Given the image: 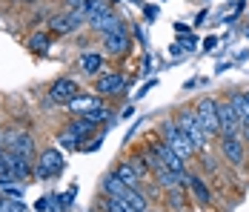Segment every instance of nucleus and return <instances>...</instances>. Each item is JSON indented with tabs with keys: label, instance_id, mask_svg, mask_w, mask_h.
I'll list each match as a JSON object with an SVG mask.
<instances>
[{
	"label": "nucleus",
	"instance_id": "obj_27",
	"mask_svg": "<svg viewBox=\"0 0 249 212\" xmlns=\"http://www.w3.org/2000/svg\"><path fill=\"white\" fill-rule=\"evenodd\" d=\"M49 210V198H40L37 204H35V212H46Z\"/></svg>",
	"mask_w": 249,
	"mask_h": 212
},
{
	"label": "nucleus",
	"instance_id": "obj_23",
	"mask_svg": "<svg viewBox=\"0 0 249 212\" xmlns=\"http://www.w3.org/2000/svg\"><path fill=\"white\" fill-rule=\"evenodd\" d=\"M49 43H52L49 32H35V35L29 38V49H32L35 55H46V52H49Z\"/></svg>",
	"mask_w": 249,
	"mask_h": 212
},
{
	"label": "nucleus",
	"instance_id": "obj_25",
	"mask_svg": "<svg viewBox=\"0 0 249 212\" xmlns=\"http://www.w3.org/2000/svg\"><path fill=\"white\" fill-rule=\"evenodd\" d=\"M163 195H166V201H169V210L183 212V192H180V189H166Z\"/></svg>",
	"mask_w": 249,
	"mask_h": 212
},
{
	"label": "nucleus",
	"instance_id": "obj_1",
	"mask_svg": "<svg viewBox=\"0 0 249 212\" xmlns=\"http://www.w3.org/2000/svg\"><path fill=\"white\" fill-rule=\"evenodd\" d=\"M158 135H160V141L166 143L172 152H178L186 164L198 155V149H195V143L189 141V135L178 126V120H175V115L172 118H163L160 120V126H158Z\"/></svg>",
	"mask_w": 249,
	"mask_h": 212
},
{
	"label": "nucleus",
	"instance_id": "obj_30",
	"mask_svg": "<svg viewBox=\"0 0 249 212\" xmlns=\"http://www.w3.org/2000/svg\"><path fill=\"white\" fill-rule=\"evenodd\" d=\"M20 3H29V6H37V3H43V0H20Z\"/></svg>",
	"mask_w": 249,
	"mask_h": 212
},
{
	"label": "nucleus",
	"instance_id": "obj_11",
	"mask_svg": "<svg viewBox=\"0 0 249 212\" xmlns=\"http://www.w3.org/2000/svg\"><path fill=\"white\" fill-rule=\"evenodd\" d=\"M6 169H9V178H15L18 184L32 181L35 178V158L20 155V152H6Z\"/></svg>",
	"mask_w": 249,
	"mask_h": 212
},
{
	"label": "nucleus",
	"instance_id": "obj_33",
	"mask_svg": "<svg viewBox=\"0 0 249 212\" xmlns=\"http://www.w3.org/2000/svg\"><path fill=\"white\" fill-rule=\"evenodd\" d=\"M146 212H155V210H146Z\"/></svg>",
	"mask_w": 249,
	"mask_h": 212
},
{
	"label": "nucleus",
	"instance_id": "obj_21",
	"mask_svg": "<svg viewBox=\"0 0 249 212\" xmlns=\"http://www.w3.org/2000/svg\"><path fill=\"white\" fill-rule=\"evenodd\" d=\"M126 189H129V187H126L124 181L112 172V175H106V178H103V184H100V195H103V198H121Z\"/></svg>",
	"mask_w": 249,
	"mask_h": 212
},
{
	"label": "nucleus",
	"instance_id": "obj_9",
	"mask_svg": "<svg viewBox=\"0 0 249 212\" xmlns=\"http://www.w3.org/2000/svg\"><path fill=\"white\" fill-rule=\"evenodd\" d=\"M3 149H6V152H20V155L35 158V138H32L29 129L6 126V129H3Z\"/></svg>",
	"mask_w": 249,
	"mask_h": 212
},
{
	"label": "nucleus",
	"instance_id": "obj_15",
	"mask_svg": "<svg viewBox=\"0 0 249 212\" xmlns=\"http://www.w3.org/2000/svg\"><path fill=\"white\" fill-rule=\"evenodd\" d=\"M77 72L86 77H98L103 72V55L100 52H80L77 55Z\"/></svg>",
	"mask_w": 249,
	"mask_h": 212
},
{
	"label": "nucleus",
	"instance_id": "obj_29",
	"mask_svg": "<svg viewBox=\"0 0 249 212\" xmlns=\"http://www.w3.org/2000/svg\"><path fill=\"white\" fill-rule=\"evenodd\" d=\"M241 138L249 143V126H241Z\"/></svg>",
	"mask_w": 249,
	"mask_h": 212
},
{
	"label": "nucleus",
	"instance_id": "obj_34",
	"mask_svg": "<svg viewBox=\"0 0 249 212\" xmlns=\"http://www.w3.org/2000/svg\"><path fill=\"white\" fill-rule=\"evenodd\" d=\"M23 212H29V210H23Z\"/></svg>",
	"mask_w": 249,
	"mask_h": 212
},
{
	"label": "nucleus",
	"instance_id": "obj_32",
	"mask_svg": "<svg viewBox=\"0 0 249 212\" xmlns=\"http://www.w3.org/2000/svg\"><path fill=\"white\" fill-rule=\"evenodd\" d=\"M247 100H249V92H247Z\"/></svg>",
	"mask_w": 249,
	"mask_h": 212
},
{
	"label": "nucleus",
	"instance_id": "obj_24",
	"mask_svg": "<svg viewBox=\"0 0 249 212\" xmlns=\"http://www.w3.org/2000/svg\"><path fill=\"white\" fill-rule=\"evenodd\" d=\"M26 204L23 198H12V195H0V212H23Z\"/></svg>",
	"mask_w": 249,
	"mask_h": 212
},
{
	"label": "nucleus",
	"instance_id": "obj_4",
	"mask_svg": "<svg viewBox=\"0 0 249 212\" xmlns=\"http://www.w3.org/2000/svg\"><path fill=\"white\" fill-rule=\"evenodd\" d=\"M83 26H86V18H83L80 9H63V12H54V15H49V20H46L49 35H57V38L75 35V32H80Z\"/></svg>",
	"mask_w": 249,
	"mask_h": 212
},
{
	"label": "nucleus",
	"instance_id": "obj_26",
	"mask_svg": "<svg viewBox=\"0 0 249 212\" xmlns=\"http://www.w3.org/2000/svg\"><path fill=\"white\" fill-rule=\"evenodd\" d=\"M89 0H66V9H83Z\"/></svg>",
	"mask_w": 249,
	"mask_h": 212
},
{
	"label": "nucleus",
	"instance_id": "obj_2",
	"mask_svg": "<svg viewBox=\"0 0 249 212\" xmlns=\"http://www.w3.org/2000/svg\"><path fill=\"white\" fill-rule=\"evenodd\" d=\"M95 123L89 118H83V115H72V118L66 120V126L60 129V135H57V143L63 146V149H80L89 135H95Z\"/></svg>",
	"mask_w": 249,
	"mask_h": 212
},
{
	"label": "nucleus",
	"instance_id": "obj_18",
	"mask_svg": "<svg viewBox=\"0 0 249 212\" xmlns=\"http://www.w3.org/2000/svg\"><path fill=\"white\" fill-rule=\"evenodd\" d=\"M112 172H115V175L124 181L126 187H143V178L138 175V169H135V164H132L129 158H126V161H121V164L115 166Z\"/></svg>",
	"mask_w": 249,
	"mask_h": 212
},
{
	"label": "nucleus",
	"instance_id": "obj_6",
	"mask_svg": "<svg viewBox=\"0 0 249 212\" xmlns=\"http://www.w3.org/2000/svg\"><path fill=\"white\" fill-rule=\"evenodd\" d=\"M218 152L229 166L241 169L247 164V141L241 135H218Z\"/></svg>",
	"mask_w": 249,
	"mask_h": 212
},
{
	"label": "nucleus",
	"instance_id": "obj_7",
	"mask_svg": "<svg viewBox=\"0 0 249 212\" xmlns=\"http://www.w3.org/2000/svg\"><path fill=\"white\" fill-rule=\"evenodd\" d=\"M195 115H198L200 126L206 129V135H209L212 141H218V135H221V123H218V100H215L212 95H203L198 103H195Z\"/></svg>",
	"mask_w": 249,
	"mask_h": 212
},
{
	"label": "nucleus",
	"instance_id": "obj_22",
	"mask_svg": "<svg viewBox=\"0 0 249 212\" xmlns=\"http://www.w3.org/2000/svg\"><path fill=\"white\" fill-rule=\"evenodd\" d=\"M112 9V0H89L80 12H83V18H86V23H92L95 18H100V15H106Z\"/></svg>",
	"mask_w": 249,
	"mask_h": 212
},
{
	"label": "nucleus",
	"instance_id": "obj_17",
	"mask_svg": "<svg viewBox=\"0 0 249 212\" xmlns=\"http://www.w3.org/2000/svg\"><path fill=\"white\" fill-rule=\"evenodd\" d=\"M186 187L192 189V195H195V201H198L200 207H209V204H212V189H209V184H206L200 175L189 172V181H186Z\"/></svg>",
	"mask_w": 249,
	"mask_h": 212
},
{
	"label": "nucleus",
	"instance_id": "obj_16",
	"mask_svg": "<svg viewBox=\"0 0 249 212\" xmlns=\"http://www.w3.org/2000/svg\"><path fill=\"white\" fill-rule=\"evenodd\" d=\"M89 29H92L95 35H100V38H103V35H112V32L124 29V20H121V18H118V15H115V12L109 9L106 15H100V18H95V20L89 23Z\"/></svg>",
	"mask_w": 249,
	"mask_h": 212
},
{
	"label": "nucleus",
	"instance_id": "obj_5",
	"mask_svg": "<svg viewBox=\"0 0 249 212\" xmlns=\"http://www.w3.org/2000/svg\"><path fill=\"white\" fill-rule=\"evenodd\" d=\"M66 169V161L60 155V149H43L37 158H35V181H52L57 178L60 172Z\"/></svg>",
	"mask_w": 249,
	"mask_h": 212
},
{
	"label": "nucleus",
	"instance_id": "obj_14",
	"mask_svg": "<svg viewBox=\"0 0 249 212\" xmlns=\"http://www.w3.org/2000/svg\"><path fill=\"white\" fill-rule=\"evenodd\" d=\"M218 123H221V135H241V120L229 100H218Z\"/></svg>",
	"mask_w": 249,
	"mask_h": 212
},
{
	"label": "nucleus",
	"instance_id": "obj_20",
	"mask_svg": "<svg viewBox=\"0 0 249 212\" xmlns=\"http://www.w3.org/2000/svg\"><path fill=\"white\" fill-rule=\"evenodd\" d=\"M226 100L232 103V109H235V115H238V120H241V126H249V100H247V92H232Z\"/></svg>",
	"mask_w": 249,
	"mask_h": 212
},
{
	"label": "nucleus",
	"instance_id": "obj_3",
	"mask_svg": "<svg viewBox=\"0 0 249 212\" xmlns=\"http://www.w3.org/2000/svg\"><path fill=\"white\" fill-rule=\"evenodd\" d=\"M175 120H178V126L189 135V141L195 143L198 152H203V149L212 146V138L206 135V129L200 126L198 115H195V106H183V109H178V112H175Z\"/></svg>",
	"mask_w": 249,
	"mask_h": 212
},
{
	"label": "nucleus",
	"instance_id": "obj_31",
	"mask_svg": "<svg viewBox=\"0 0 249 212\" xmlns=\"http://www.w3.org/2000/svg\"><path fill=\"white\" fill-rule=\"evenodd\" d=\"M6 3H20V0H6Z\"/></svg>",
	"mask_w": 249,
	"mask_h": 212
},
{
	"label": "nucleus",
	"instance_id": "obj_12",
	"mask_svg": "<svg viewBox=\"0 0 249 212\" xmlns=\"http://www.w3.org/2000/svg\"><path fill=\"white\" fill-rule=\"evenodd\" d=\"M100 43H103V55H109V58H126L132 52V38H129L126 26L112 32V35H103Z\"/></svg>",
	"mask_w": 249,
	"mask_h": 212
},
{
	"label": "nucleus",
	"instance_id": "obj_13",
	"mask_svg": "<svg viewBox=\"0 0 249 212\" xmlns=\"http://www.w3.org/2000/svg\"><path fill=\"white\" fill-rule=\"evenodd\" d=\"M100 106H106V97H100L98 92H80L66 103V112L69 115H89L92 109H100Z\"/></svg>",
	"mask_w": 249,
	"mask_h": 212
},
{
	"label": "nucleus",
	"instance_id": "obj_19",
	"mask_svg": "<svg viewBox=\"0 0 249 212\" xmlns=\"http://www.w3.org/2000/svg\"><path fill=\"white\" fill-rule=\"evenodd\" d=\"M121 198H124L135 212H146V210H149V198L143 195V187H129Z\"/></svg>",
	"mask_w": 249,
	"mask_h": 212
},
{
	"label": "nucleus",
	"instance_id": "obj_8",
	"mask_svg": "<svg viewBox=\"0 0 249 212\" xmlns=\"http://www.w3.org/2000/svg\"><path fill=\"white\" fill-rule=\"evenodd\" d=\"M83 89H80V83H77L72 75H60V77H54L49 86H46V97H49L52 103H57V106H66Z\"/></svg>",
	"mask_w": 249,
	"mask_h": 212
},
{
	"label": "nucleus",
	"instance_id": "obj_10",
	"mask_svg": "<svg viewBox=\"0 0 249 212\" xmlns=\"http://www.w3.org/2000/svg\"><path fill=\"white\" fill-rule=\"evenodd\" d=\"M126 86H129V77L121 69L100 72L98 77H95V92L100 97H118V95L126 92Z\"/></svg>",
	"mask_w": 249,
	"mask_h": 212
},
{
	"label": "nucleus",
	"instance_id": "obj_28",
	"mask_svg": "<svg viewBox=\"0 0 249 212\" xmlns=\"http://www.w3.org/2000/svg\"><path fill=\"white\" fill-rule=\"evenodd\" d=\"M215 43H218V38H206V43H203V49H206V52H212V49H215Z\"/></svg>",
	"mask_w": 249,
	"mask_h": 212
}]
</instances>
